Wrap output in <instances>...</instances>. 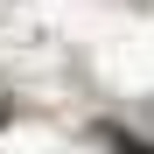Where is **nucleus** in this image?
<instances>
[{"label": "nucleus", "instance_id": "f257e3e1", "mask_svg": "<svg viewBox=\"0 0 154 154\" xmlns=\"http://www.w3.org/2000/svg\"><path fill=\"white\" fill-rule=\"evenodd\" d=\"M98 140H105L112 154H154V147H140V140H126V133H119V126H105V133H98Z\"/></svg>", "mask_w": 154, "mask_h": 154}]
</instances>
